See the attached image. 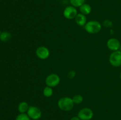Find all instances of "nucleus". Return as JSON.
<instances>
[{
	"instance_id": "15",
	"label": "nucleus",
	"mask_w": 121,
	"mask_h": 120,
	"mask_svg": "<svg viewBox=\"0 0 121 120\" xmlns=\"http://www.w3.org/2000/svg\"><path fill=\"white\" fill-rule=\"evenodd\" d=\"M85 0H70L71 5L74 7H80L83 4H85Z\"/></svg>"
},
{
	"instance_id": "23",
	"label": "nucleus",
	"mask_w": 121,
	"mask_h": 120,
	"mask_svg": "<svg viewBox=\"0 0 121 120\" xmlns=\"http://www.w3.org/2000/svg\"><path fill=\"white\" fill-rule=\"evenodd\" d=\"M15 1H18V0H15Z\"/></svg>"
},
{
	"instance_id": "19",
	"label": "nucleus",
	"mask_w": 121,
	"mask_h": 120,
	"mask_svg": "<svg viewBox=\"0 0 121 120\" xmlns=\"http://www.w3.org/2000/svg\"><path fill=\"white\" fill-rule=\"evenodd\" d=\"M70 120H81L78 116H73L72 118L70 119Z\"/></svg>"
},
{
	"instance_id": "22",
	"label": "nucleus",
	"mask_w": 121,
	"mask_h": 120,
	"mask_svg": "<svg viewBox=\"0 0 121 120\" xmlns=\"http://www.w3.org/2000/svg\"><path fill=\"white\" fill-rule=\"evenodd\" d=\"M1 32H2L1 31H0V35H1Z\"/></svg>"
},
{
	"instance_id": "1",
	"label": "nucleus",
	"mask_w": 121,
	"mask_h": 120,
	"mask_svg": "<svg viewBox=\"0 0 121 120\" xmlns=\"http://www.w3.org/2000/svg\"><path fill=\"white\" fill-rule=\"evenodd\" d=\"M74 102L71 98L68 96L61 98L57 102V105L61 110L63 111H70L74 107Z\"/></svg>"
},
{
	"instance_id": "14",
	"label": "nucleus",
	"mask_w": 121,
	"mask_h": 120,
	"mask_svg": "<svg viewBox=\"0 0 121 120\" xmlns=\"http://www.w3.org/2000/svg\"><path fill=\"white\" fill-rule=\"evenodd\" d=\"M43 95L44 96H46L47 98H49L53 95V90L52 88V87H50L47 86L45 87L43 89Z\"/></svg>"
},
{
	"instance_id": "17",
	"label": "nucleus",
	"mask_w": 121,
	"mask_h": 120,
	"mask_svg": "<svg viewBox=\"0 0 121 120\" xmlns=\"http://www.w3.org/2000/svg\"><path fill=\"white\" fill-rule=\"evenodd\" d=\"M15 120H31L26 113H20L17 116Z\"/></svg>"
},
{
	"instance_id": "2",
	"label": "nucleus",
	"mask_w": 121,
	"mask_h": 120,
	"mask_svg": "<svg viewBox=\"0 0 121 120\" xmlns=\"http://www.w3.org/2000/svg\"><path fill=\"white\" fill-rule=\"evenodd\" d=\"M85 29L89 34H97L101 30L102 25L97 21H90L86 22L85 25Z\"/></svg>"
},
{
	"instance_id": "6",
	"label": "nucleus",
	"mask_w": 121,
	"mask_h": 120,
	"mask_svg": "<svg viewBox=\"0 0 121 120\" xmlns=\"http://www.w3.org/2000/svg\"><path fill=\"white\" fill-rule=\"evenodd\" d=\"M93 112L91 108H84L80 109L78 114V116L81 120H91L93 117Z\"/></svg>"
},
{
	"instance_id": "21",
	"label": "nucleus",
	"mask_w": 121,
	"mask_h": 120,
	"mask_svg": "<svg viewBox=\"0 0 121 120\" xmlns=\"http://www.w3.org/2000/svg\"><path fill=\"white\" fill-rule=\"evenodd\" d=\"M120 51H121V47H120Z\"/></svg>"
},
{
	"instance_id": "3",
	"label": "nucleus",
	"mask_w": 121,
	"mask_h": 120,
	"mask_svg": "<svg viewBox=\"0 0 121 120\" xmlns=\"http://www.w3.org/2000/svg\"><path fill=\"white\" fill-rule=\"evenodd\" d=\"M28 116L33 120H38L41 118L42 116V112L41 109L35 106H30L27 112Z\"/></svg>"
},
{
	"instance_id": "20",
	"label": "nucleus",
	"mask_w": 121,
	"mask_h": 120,
	"mask_svg": "<svg viewBox=\"0 0 121 120\" xmlns=\"http://www.w3.org/2000/svg\"><path fill=\"white\" fill-rule=\"evenodd\" d=\"M120 78H121V74H120Z\"/></svg>"
},
{
	"instance_id": "12",
	"label": "nucleus",
	"mask_w": 121,
	"mask_h": 120,
	"mask_svg": "<svg viewBox=\"0 0 121 120\" xmlns=\"http://www.w3.org/2000/svg\"><path fill=\"white\" fill-rule=\"evenodd\" d=\"M30 106L27 102L26 101H22L20 102L18 106V110L20 113H26L29 108Z\"/></svg>"
},
{
	"instance_id": "9",
	"label": "nucleus",
	"mask_w": 121,
	"mask_h": 120,
	"mask_svg": "<svg viewBox=\"0 0 121 120\" xmlns=\"http://www.w3.org/2000/svg\"><path fill=\"white\" fill-rule=\"evenodd\" d=\"M107 47L110 50L113 51H118L120 49L121 47V43L120 41L117 38H110L109 40H108L107 41Z\"/></svg>"
},
{
	"instance_id": "5",
	"label": "nucleus",
	"mask_w": 121,
	"mask_h": 120,
	"mask_svg": "<svg viewBox=\"0 0 121 120\" xmlns=\"http://www.w3.org/2000/svg\"><path fill=\"white\" fill-rule=\"evenodd\" d=\"M60 82V78L57 74H51L46 77L45 83L46 85L50 87H54L57 86Z\"/></svg>"
},
{
	"instance_id": "11",
	"label": "nucleus",
	"mask_w": 121,
	"mask_h": 120,
	"mask_svg": "<svg viewBox=\"0 0 121 120\" xmlns=\"http://www.w3.org/2000/svg\"><path fill=\"white\" fill-rule=\"evenodd\" d=\"M79 10H80L81 14L84 15H88L92 11V8L91 5L87 4H83L82 5L79 7Z\"/></svg>"
},
{
	"instance_id": "8",
	"label": "nucleus",
	"mask_w": 121,
	"mask_h": 120,
	"mask_svg": "<svg viewBox=\"0 0 121 120\" xmlns=\"http://www.w3.org/2000/svg\"><path fill=\"white\" fill-rule=\"evenodd\" d=\"M78 15V11L73 6H68L66 7L63 11V15L66 19L73 20Z\"/></svg>"
},
{
	"instance_id": "18",
	"label": "nucleus",
	"mask_w": 121,
	"mask_h": 120,
	"mask_svg": "<svg viewBox=\"0 0 121 120\" xmlns=\"http://www.w3.org/2000/svg\"><path fill=\"white\" fill-rule=\"evenodd\" d=\"M76 75V72L74 71H71L69 73V78H73L74 77V76Z\"/></svg>"
},
{
	"instance_id": "4",
	"label": "nucleus",
	"mask_w": 121,
	"mask_h": 120,
	"mask_svg": "<svg viewBox=\"0 0 121 120\" xmlns=\"http://www.w3.org/2000/svg\"><path fill=\"white\" fill-rule=\"evenodd\" d=\"M109 62L112 66L118 67L121 66V51H115L111 53L109 56Z\"/></svg>"
},
{
	"instance_id": "7",
	"label": "nucleus",
	"mask_w": 121,
	"mask_h": 120,
	"mask_svg": "<svg viewBox=\"0 0 121 120\" xmlns=\"http://www.w3.org/2000/svg\"><path fill=\"white\" fill-rule=\"evenodd\" d=\"M50 51L47 47L44 46H40L37 48L35 54L40 60H46L50 56Z\"/></svg>"
},
{
	"instance_id": "10",
	"label": "nucleus",
	"mask_w": 121,
	"mask_h": 120,
	"mask_svg": "<svg viewBox=\"0 0 121 120\" xmlns=\"http://www.w3.org/2000/svg\"><path fill=\"white\" fill-rule=\"evenodd\" d=\"M75 22H76L77 24L79 26H85L86 24V17L85 15L81 14H78L77 16H76Z\"/></svg>"
},
{
	"instance_id": "13",
	"label": "nucleus",
	"mask_w": 121,
	"mask_h": 120,
	"mask_svg": "<svg viewBox=\"0 0 121 120\" xmlns=\"http://www.w3.org/2000/svg\"><path fill=\"white\" fill-rule=\"evenodd\" d=\"M11 38V34L7 31H3L0 35V40L2 42H7Z\"/></svg>"
},
{
	"instance_id": "16",
	"label": "nucleus",
	"mask_w": 121,
	"mask_h": 120,
	"mask_svg": "<svg viewBox=\"0 0 121 120\" xmlns=\"http://www.w3.org/2000/svg\"><path fill=\"white\" fill-rule=\"evenodd\" d=\"M72 100H73V102L75 104H80L83 101V97L81 95H75L74 96H73V97L72 98Z\"/></svg>"
}]
</instances>
